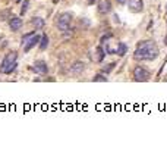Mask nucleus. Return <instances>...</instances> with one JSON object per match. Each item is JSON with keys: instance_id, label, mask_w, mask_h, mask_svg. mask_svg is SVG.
<instances>
[{"instance_id": "nucleus-2", "label": "nucleus", "mask_w": 167, "mask_h": 150, "mask_svg": "<svg viewBox=\"0 0 167 150\" xmlns=\"http://www.w3.org/2000/svg\"><path fill=\"white\" fill-rule=\"evenodd\" d=\"M16 59H18V55L16 52H11V53H7L5 56V59L2 61V65H0V71L5 74H12L15 71V68H16Z\"/></svg>"}, {"instance_id": "nucleus-7", "label": "nucleus", "mask_w": 167, "mask_h": 150, "mask_svg": "<svg viewBox=\"0 0 167 150\" xmlns=\"http://www.w3.org/2000/svg\"><path fill=\"white\" fill-rule=\"evenodd\" d=\"M32 71L35 74H40V75H45V74L49 72V68H47V63L44 61H37L34 63Z\"/></svg>"}, {"instance_id": "nucleus-19", "label": "nucleus", "mask_w": 167, "mask_h": 150, "mask_svg": "<svg viewBox=\"0 0 167 150\" xmlns=\"http://www.w3.org/2000/svg\"><path fill=\"white\" fill-rule=\"evenodd\" d=\"M114 65H116V63H110V65H109V66H104V72H110L111 69H113V68H114Z\"/></svg>"}, {"instance_id": "nucleus-4", "label": "nucleus", "mask_w": 167, "mask_h": 150, "mask_svg": "<svg viewBox=\"0 0 167 150\" xmlns=\"http://www.w3.org/2000/svg\"><path fill=\"white\" fill-rule=\"evenodd\" d=\"M71 22H72V15L69 13V12H65V13H62L60 16H59V22H57V27L60 31H67L69 28H71Z\"/></svg>"}, {"instance_id": "nucleus-17", "label": "nucleus", "mask_w": 167, "mask_h": 150, "mask_svg": "<svg viewBox=\"0 0 167 150\" xmlns=\"http://www.w3.org/2000/svg\"><path fill=\"white\" fill-rule=\"evenodd\" d=\"M28 5H29V0H24L22 7H21V15H25L28 11Z\"/></svg>"}, {"instance_id": "nucleus-22", "label": "nucleus", "mask_w": 167, "mask_h": 150, "mask_svg": "<svg viewBox=\"0 0 167 150\" xmlns=\"http://www.w3.org/2000/svg\"><path fill=\"white\" fill-rule=\"evenodd\" d=\"M164 43H166V44H167V39H166V41H164Z\"/></svg>"}, {"instance_id": "nucleus-10", "label": "nucleus", "mask_w": 167, "mask_h": 150, "mask_svg": "<svg viewBox=\"0 0 167 150\" xmlns=\"http://www.w3.org/2000/svg\"><path fill=\"white\" fill-rule=\"evenodd\" d=\"M31 22H32V25H34V28H35V30H43V28H44V25H45L44 19H43V18H40V16H34Z\"/></svg>"}, {"instance_id": "nucleus-8", "label": "nucleus", "mask_w": 167, "mask_h": 150, "mask_svg": "<svg viewBox=\"0 0 167 150\" xmlns=\"http://www.w3.org/2000/svg\"><path fill=\"white\" fill-rule=\"evenodd\" d=\"M111 11V2L110 0H101L100 3H98V12L103 13V15H107V13H110Z\"/></svg>"}, {"instance_id": "nucleus-13", "label": "nucleus", "mask_w": 167, "mask_h": 150, "mask_svg": "<svg viewBox=\"0 0 167 150\" xmlns=\"http://www.w3.org/2000/svg\"><path fill=\"white\" fill-rule=\"evenodd\" d=\"M47 46H49V35H47V34H43V35L40 37V49L45 50Z\"/></svg>"}, {"instance_id": "nucleus-24", "label": "nucleus", "mask_w": 167, "mask_h": 150, "mask_svg": "<svg viewBox=\"0 0 167 150\" xmlns=\"http://www.w3.org/2000/svg\"><path fill=\"white\" fill-rule=\"evenodd\" d=\"M18 2H21V0H18Z\"/></svg>"}, {"instance_id": "nucleus-15", "label": "nucleus", "mask_w": 167, "mask_h": 150, "mask_svg": "<svg viewBox=\"0 0 167 150\" xmlns=\"http://www.w3.org/2000/svg\"><path fill=\"white\" fill-rule=\"evenodd\" d=\"M12 15H11V11L9 9H6V11H2L0 12V21L3 22V21H6L7 18H11Z\"/></svg>"}, {"instance_id": "nucleus-16", "label": "nucleus", "mask_w": 167, "mask_h": 150, "mask_svg": "<svg viewBox=\"0 0 167 150\" xmlns=\"http://www.w3.org/2000/svg\"><path fill=\"white\" fill-rule=\"evenodd\" d=\"M92 81H100V83H106V81H107V77H104L103 74H97Z\"/></svg>"}, {"instance_id": "nucleus-14", "label": "nucleus", "mask_w": 167, "mask_h": 150, "mask_svg": "<svg viewBox=\"0 0 167 150\" xmlns=\"http://www.w3.org/2000/svg\"><path fill=\"white\" fill-rule=\"evenodd\" d=\"M128 52V47H126V44L125 43H117V50H116V55L119 56H123L125 53Z\"/></svg>"}, {"instance_id": "nucleus-1", "label": "nucleus", "mask_w": 167, "mask_h": 150, "mask_svg": "<svg viewBox=\"0 0 167 150\" xmlns=\"http://www.w3.org/2000/svg\"><path fill=\"white\" fill-rule=\"evenodd\" d=\"M158 53H160V50L157 47L156 41H152V40H145V41H141V43L136 46L134 57L136 61H154V59H157Z\"/></svg>"}, {"instance_id": "nucleus-6", "label": "nucleus", "mask_w": 167, "mask_h": 150, "mask_svg": "<svg viewBox=\"0 0 167 150\" xmlns=\"http://www.w3.org/2000/svg\"><path fill=\"white\" fill-rule=\"evenodd\" d=\"M128 7L131 12L134 13H139V12L144 11V2L142 0H129Z\"/></svg>"}, {"instance_id": "nucleus-5", "label": "nucleus", "mask_w": 167, "mask_h": 150, "mask_svg": "<svg viewBox=\"0 0 167 150\" xmlns=\"http://www.w3.org/2000/svg\"><path fill=\"white\" fill-rule=\"evenodd\" d=\"M40 37H41V35H38V34L34 33L32 35H31V37H29V39H28L27 41L22 44L24 46V52L27 53V52H29V50L32 49L35 44H38V43H40Z\"/></svg>"}, {"instance_id": "nucleus-20", "label": "nucleus", "mask_w": 167, "mask_h": 150, "mask_svg": "<svg viewBox=\"0 0 167 150\" xmlns=\"http://www.w3.org/2000/svg\"><path fill=\"white\" fill-rule=\"evenodd\" d=\"M117 3H119V5H125V3H126V0H117Z\"/></svg>"}, {"instance_id": "nucleus-3", "label": "nucleus", "mask_w": 167, "mask_h": 150, "mask_svg": "<svg viewBox=\"0 0 167 150\" xmlns=\"http://www.w3.org/2000/svg\"><path fill=\"white\" fill-rule=\"evenodd\" d=\"M151 78V74L148 69H145L144 66H135L134 69V80L135 81H138V83H145V81H148Z\"/></svg>"}, {"instance_id": "nucleus-11", "label": "nucleus", "mask_w": 167, "mask_h": 150, "mask_svg": "<svg viewBox=\"0 0 167 150\" xmlns=\"http://www.w3.org/2000/svg\"><path fill=\"white\" fill-rule=\"evenodd\" d=\"M84 69H85V63H84V62H76V63L72 65V69H71V71H72V74H75V75H79Z\"/></svg>"}, {"instance_id": "nucleus-21", "label": "nucleus", "mask_w": 167, "mask_h": 150, "mask_svg": "<svg viewBox=\"0 0 167 150\" xmlns=\"http://www.w3.org/2000/svg\"><path fill=\"white\" fill-rule=\"evenodd\" d=\"M94 2H95V0H88V5L91 6V5H92V3H94Z\"/></svg>"}, {"instance_id": "nucleus-9", "label": "nucleus", "mask_w": 167, "mask_h": 150, "mask_svg": "<svg viewBox=\"0 0 167 150\" xmlns=\"http://www.w3.org/2000/svg\"><path fill=\"white\" fill-rule=\"evenodd\" d=\"M9 27H11L12 31H19V30H21V27H22V19H21L19 16H11Z\"/></svg>"}, {"instance_id": "nucleus-23", "label": "nucleus", "mask_w": 167, "mask_h": 150, "mask_svg": "<svg viewBox=\"0 0 167 150\" xmlns=\"http://www.w3.org/2000/svg\"><path fill=\"white\" fill-rule=\"evenodd\" d=\"M166 11H167V6H166Z\"/></svg>"}, {"instance_id": "nucleus-18", "label": "nucleus", "mask_w": 167, "mask_h": 150, "mask_svg": "<svg viewBox=\"0 0 167 150\" xmlns=\"http://www.w3.org/2000/svg\"><path fill=\"white\" fill-rule=\"evenodd\" d=\"M34 33H35V31H32V33H29V34H25V35H24V37H22V44H24V43H25V41H27L28 39H29V37H31V35H32Z\"/></svg>"}, {"instance_id": "nucleus-12", "label": "nucleus", "mask_w": 167, "mask_h": 150, "mask_svg": "<svg viewBox=\"0 0 167 150\" xmlns=\"http://www.w3.org/2000/svg\"><path fill=\"white\" fill-rule=\"evenodd\" d=\"M104 56H106V50L103 49L101 46H98L97 49H95V55H94V61L97 62H101L104 59Z\"/></svg>"}]
</instances>
